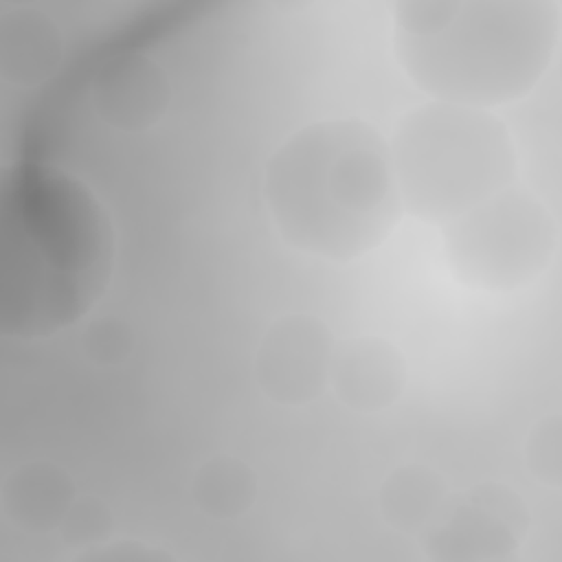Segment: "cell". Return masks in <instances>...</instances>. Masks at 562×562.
Here are the masks:
<instances>
[{"label": "cell", "instance_id": "cell-2", "mask_svg": "<svg viewBox=\"0 0 562 562\" xmlns=\"http://www.w3.org/2000/svg\"><path fill=\"white\" fill-rule=\"evenodd\" d=\"M334 382L340 397L362 411L391 404L404 384V360L397 349L380 338L351 342L334 364Z\"/></svg>", "mask_w": 562, "mask_h": 562}, {"label": "cell", "instance_id": "cell-1", "mask_svg": "<svg viewBox=\"0 0 562 562\" xmlns=\"http://www.w3.org/2000/svg\"><path fill=\"white\" fill-rule=\"evenodd\" d=\"M327 360L329 342L321 325L310 318H288L261 345V384L274 400L305 402L318 393Z\"/></svg>", "mask_w": 562, "mask_h": 562}, {"label": "cell", "instance_id": "cell-4", "mask_svg": "<svg viewBox=\"0 0 562 562\" xmlns=\"http://www.w3.org/2000/svg\"><path fill=\"white\" fill-rule=\"evenodd\" d=\"M252 492L250 479L244 470H235L231 463L209 465V472L200 479V498L202 505L213 514H235L248 505Z\"/></svg>", "mask_w": 562, "mask_h": 562}, {"label": "cell", "instance_id": "cell-3", "mask_svg": "<svg viewBox=\"0 0 562 562\" xmlns=\"http://www.w3.org/2000/svg\"><path fill=\"white\" fill-rule=\"evenodd\" d=\"M437 481L422 470H404L384 487V512L400 529H415L435 509Z\"/></svg>", "mask_w": 562, "mask_h": 562}]
</instances>
